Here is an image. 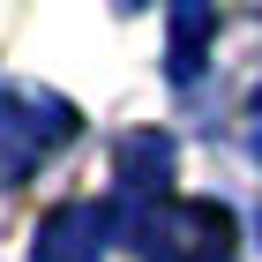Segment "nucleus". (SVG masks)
I'll return each mask as SVG.
<instances>
[{
    "label": "nucleus",
    "mask_w": 262,
    "mask_h": 262,
    "mask_svg": "<svg viewBox=\"0 0 262 262\" xmlns=\"http://www.w3.org/2000/svg\"><path fill=\"white\" fill-rule=\"evenodd\" d=\"M98 247H105L98 202H68L60 217H45V232H38V262H98Z\"/></svg>",
    "instance_id": "nucleus-2"
},
{
    "label": "nucleus",
    "mask_w": 262,
    "mask_h": 262,
    "mask_svg": "<svg viewBox=\"0 0 262 262\" xmlns=\"http://www.w3.org/2000/svg\"><path fill=\"white\" fill-rule=\"evenodd\" d=\"M232 255V217L210 202H172L150 217V262H225Z\"/></svg>",
    "instance_id": "nucleus-1"
}]
</instances>
